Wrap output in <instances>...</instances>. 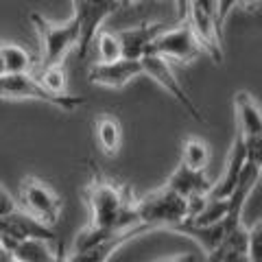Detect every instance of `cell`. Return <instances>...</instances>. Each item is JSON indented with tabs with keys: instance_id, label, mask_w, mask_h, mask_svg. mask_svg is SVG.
Returning a JSON list of instances; mask_svg holds the SVG:
<instances>
[{
	"instance_id": "obj_29",
	"label": "cell",
	"mask_w": 262,
	"mask_h": 262,
	"mask_svg": "<svg viewBox=\"0 0 262 262\" xmlns=\"http://www.w3.org/2000/svg\"><path fill=\"white\" fill-rule=\"evenodd\" d=\"M122 5H134V3H138V0H120Z\"/></svg>"
},
{
	"instance_id": "obj_23",
	"label": "cell",
	"mask_w": 262,
	"mask_h": 262,
	"mask_svg": "<svg viewBox=\"0 0 262 262\" xmlns=\"http://www.w3.org/2000/svg\"><path fill=\"white\" fill-rule=\"evenodd\" d=\"M247 253H249L251 262H262V225H260V221L249 229Z\"/></svg>"
},
{
	"instance_id": "obj_7",
	"label": "cell",
	"mask_w": 262,
	"mask_h": 262,
	"mask_svg": "<svg viewBox=\"0 0 262 262\" xmlns=\"http://www.w3.org/2000/svg\"><path fill=\"white\" fill-rule=\"evenodd\" d=\"M144 55H158L166 61H182V63H190L196 57L201 55L199 44L194 42L190 29L184 22V27L177 29H164L158 37L153 39L146 48Z\"/></svg>"
},
{
	"instance_id": "obj_9",
	"label": "cell",
	"mask_w": 262,
	"mask_h": 262,
	"mask_svg": "<svg viewBox=\"0 0 262 262\" xmlns=\"http://www.w3.org/2000/svg\"><path fill=\"white\" fill-rule=\"evenodd\" d=\"M27 238L55 241V232H53V227L42 225L39 221H35L27 212H20V210L0 216V245L18 243Z\"/></svg>"
},
{
	"instance_id": "obj_22",
	"label": "cell",
	"mask_w": 262,
	"mask_h": 262,
	"mask_svg": "<svg viewBox=\"0 0 262 262\" xmlns=\"http://www.w3.org/2000/svg\"><path fill=\"white\" fill-rule=\"evenodd\" d=\"M48 92L53 94H66V70L63 66H51L42 70V77L37 79Z\"/></svg>"
},
{
	"instance_id": "obj_11",
	"label": "cell",
	"mask_w": 262,
	"mask_h": 262,
	"mask_svg": "<svg viewBox=\"0 0 262 262\" xmlns=\"http://www.w3.org/2000/svg\"><path fill=\"white\" fill-rule=\"evenodd\" d=\"M166 29V24L155 22V24H140L134 29H125L118 31L116 35L120 39V48H122V59H131V61H140L149 44L153 42L160 33Z\"/></svg>"
},
{
	"instance_id": "obj_28",
	"label": "cell",
	"mask_w": 262,
	"mask_h": 262,
	"mask_svg": "<svg viewBox=\"0 0 262 262\" xmlns=\"http://www.w3.org/2000/svg\"><path fill=\"white\" fill-rule=\"evenodd\" d=\"M0 262H13V258H11L3 247H0Z\"/></svg>"
},
{
	"instance_id": "obj_8",
	"label": "cell",
	"mask_w": 262,
	"mask_h": 262,
	"mask_svg": "<svg viewBox=\"0 0 262 262\" xmlns=\"http://www.w3.org/2000/svg\"><path fill=\"white\" fill-rule=\"evenodd\" d=\"M140 66H142V75H149L155 83H158L162 90H166V92L173 96L196 122H203L201 112L196 110V105L190 101V96L186 94V90L182 88V83H179V79L175 77V72L166 59H162L158 55H144L140 59Z\"/></svg>"
},
{
	"instance_id": "obj_5",
	"label": "cell",
	"mask_w": 262,
	"mask_h": 262,
	"mask_svg": "<svg viewBox=\"0 0 262 262\" xmlns=\"http://www.w3.org/2000/svg\"><path fill=\"white\" fill-rule=\"evenodd\" d=\"M20 201L27 214L46 227H53L61 214V199L51 186L37 177H24L20 184Z\"/></svg>"
},
{
	"instance_id": "obj_19",
	"label": "cell",
	"mask_w": 262,
	"mask_h": 262,
	"mask_svg": "<svg viewBox=\"0 0 262 262\" xmlns=\"http://www.w3.org/2000/svg\"><path fill=\"white\" fill-rule=\"evenodd\" d=\"M0 61H3V75H29L31 55L18 44L0 42Z\"/></svg>"
},
{
	"instance_id": "obj_1",
	"label": "cell",
	"mask_w": 262,
	"mask_h": 262,
	"mask_svg": "<svg viewBox=\"0 0 262 262\" xmlns=\"http://www.w3.org/2000/svg\"><path fill=\"white\" fill-rule=\"evenodd\" d=\"M83 196L90 208V223L77 234L70 253L83 251L114 234L127 232L134 227H144L136 221V199L125 184L110 182L105 177H94L83 188Z\"/></svg>"
},
{
	"instance_id": "obj_25",
	"label": "cell",
	"mask_w": 262,
	"mask_h": 262,
	"mask_svg": "<svg viewBox=\"0 0 262 262\" xmlns=\"http://www.w3.org/2000/svg\"><path fill=\"white\" fill-rule=\"evenodd\" d=\"M18 210V206H15V201H13V196L5 190L3 186H0V216H5V214H11V212Z\"/></svg>"
},
{
	"instance_id": "obj_20",
	"label": "cell",
	"mask_w": 262,
	"mask_h": 262,
	"mask_svg": "<svg viewBox=\"0 0 262 262\" xmlns=\"http://www.w3.org/2000/svg\"><path fill=\"white\" fill-rule=\"evenodd\" d=\"M210 162V146L201 138H188L182 146V164L190 170H206Z\"/></svg>"
},
{
	"instance_id": "obj_15",
	"label": "cell",
	"mask_w": 262,
	"mask_h": 262,
	"mask_svg": "<svg viewBox=\"0 0 262 262\" xmlns=\"http://www.w3.org/2000/svg\"><path fill=\"white\" fill-rule=\"evenodd\" d=\"M144 232H149L146 227H134V229H127V232H120V234H114L110 238H105L101 243L92 245V247H88L79 253H70V258H66L63 262H107L112 258V253L116 251L120 245H125L127 241L136 238V236H140Z\"/></svg>"
},
{
	"instance_id": "obj_6",
	"label": "cell",
	"mask_w": 262,
	"mask_h": 262,
	"mask_svg": "<svg viewBox=\"0 0 262 262\" xmlns=\"http://www.w3.org/2000/svg\"><path fill=\"white\" fill-rule=\"evenodd\" d=\"M184 22L188 24L201 53H208L214 63H223V44H221V29L216 24V15L208 11L206 7H201L196 0H190Z\"/></svg>"
},
{
	"instance_id": "obj_24",
	"label": "cell",
	"mask_w": 262,
	"mask_h": 262,
	"mask_svg": "<svg viewBox=\"0 0 262 262\" xmlns=\"http://www.w3.org/2000/svg\"><path fill=\"white\" fill-rule=\"evenodd\" d=\"M234 7H236V0H216V24H219V29L223 27V22L227 20V15Z\"/></svg>"
},
{
	"instance_id": "obj_26",
	"label": "cell",
	"mask_w": 262,
	"mask_h": 262,
	"mask_svg": "<svg viewBox=\"0 0 262 262\" xmlns=\"http://www.w3.org/2000/svg\"><path fill=\"white\" fill-rule=\"evenodd\" d=\"M236 5L241 7L245 11H256L260 7V0H236Z\"/></svg>"
},
{
	"instance_id": "obj_21",
	"label": "cell",
	"mask_w": 262,
	"mask_h": 262,
	"mask_svg": "<svg viewBox=\"0 0 262 262\" xmlns=\"http://www.w3.org/2000/svg\"><path fill=\"white\" fill-rule=\"evenodd\" d=\"M94 42H96V51H98V63H112V61L122 59V48H120V39L116 33L98 31Z\"/></svg>"
},
{
	"instance_id": "obj_13",
	"label": "cell",
	"mask_w": 262,
	"mask_h": 262,
	"mask_svg": "<svg viewBox=\"0 0 262 262\" xmlns=\"http://www.w3.org/2000/svg\"><path fill=\"white\" fill-rule=\"evenodd\" d=\"M166 188H170L173 192H177L182 199L192 201V199H201V196H208L210 192V179L201 173V170H190L186 168L184 164L173 170V175L168 177Z\"/></svg>"
},
{
	"instance_id": "obj_12",
	"label": "cell",
	"mask_w": 262,
	"mask_h": 262,
	"mask_svg": "<svg viewBox=\"0 0 262 262\" xmlns=\"http://www.w3.org/2000/svg\"><path fill=\"white\" fill-rule=\"evenodd\" d=\"M245 164H247V158H245V146H243L241 136L236 134V140L232 144V151H229L225 170H223V175H221L219 182L212 184L210 192H208V199H212V201H223V199H227V196L234 192L236 182H238L241 170H243Z\"/></svg>"
},
{
	"instance_id": "obj_2",
	"label": "cell",
	"mask_w": 262,
	"mask_h": 262,
	"mask_svg": "<svg viewBox=\"0 0 262 262\" xmlns=\"http://www.w3.org/2000/svg\"><path fill=\"white\" fill-rule=\"evenodd\" d=\"M134 212H136V221L146 229L153 227L173 229L188 221V201L164 186L160 190L138 199Z\"/></svg>"
},
{
	"instance_id": "obj_14",
	"label": "cell",
	"mask_w": 262,
	"mask_h": 262,
	"mask_svg": "<svg viewBox=\"0 0 262 262\" xmlns=\"http://www.w3.org/2000/svg\"><path fill=\"white\" fill-rule=\"evenodd\" d=\"M13 262H61L59 253L55 249V241L44 238H27L18 243H7L0 245Z\"/></svg>"
},
{
	"instance_id": "obj_4",
	"label": "cell",
	"mask_w": 262,
	"mask_h": 262,
	"mask_svg": "<svg viewBox=\"0 0 262 262\" xmlns=\"http://www.w3.org/2000/svg\"><path fill=\"white\" fill-rule=\"evenodd\" d=\"M0 98H33V101H44L66 112H72L85 103L83 96L48 92L31 75H0Z\"/></svg>"
},
{
	"instance_id": "obj_30",
	"label": "cell",
	"mask_w": 262,
	"mask_h": 262,
	"mask_svg": "<svg viewBox=\"0 0 262 262\" xmlns=\"http://www.w3.org/2000/svg\"><path fill=\"white\" fill-rule=\"evenodd\" d=\"M0 75H3V61H0Z\"/></svg>"
},
{
	"instance_id": "obj_10",
	"label": "cell",
	"mask_w": 262,
	"mask_h": 262,
	"mask_svg": "<svg viewBox=\"0 0 262 262\" xmlns=\"http://www.w3.org/2000/svg\"><path fill=\"white\" fill-rule=\"evenodd\" d=\"M140 75H142L140 61L118 59L112 63H98V61L92 63L90 66V72H88V79H90V83H94V85L120 90Z\"/></svg>"
},
{
	"instance_id": "obj_27",
	"label": "cell",
	"mask_w": 262,
	"mask_h": 262,
	"mask_svg": "<svg viewBox=\"0 0 262 262\" xmlns=\"http://www.w3.org/2000/svg\"><path fill=\"white\" fill-rule=\"evenodd\" d=\"M166 262H199V260H196L194 253H179V256L170 258V260H166Z\"/></svg>"
},
{
	"instance_id": "obj_17",
	"label": "cell",
	"mask_w": 262,
	"mask_h": 262,
	"mask_svg": "<svg viewBox=\"0 0 262 262\" xmlns=\"http://www.w3.org/2000/svg\"><path fill=\"white\" fill-rule=\"evenodd\" d=\"M247 241H249V229L245 225L236 227L214 251L206 253L208 262H251L247 253Z\"/></svg>"
},
{
	"instance_id": "obj_18",
	"label": "cell",
	"mask_w": 262,
	"mask_h": 262,
	"mask_svg": "<svg viewBox=\"0 0 262 262\" xmlns=\"http://www.w3.org/2000/svg\"><path fill=\"white\" fill-rule=\"evenodd\" d=\"M96 140L101 144L103 153L107 158H114L120 151L122 144V125L116 116L112 114H103L101 118L96 120Z\"/></svg>"
},
{
	"instance_id": "obj_16",
	"label": "cell",
	"mask_w": 262,
	"mask_h": 262,
	"mask_svg": "<svg viewBox=\"0 0 262 262\" xmlns=\"http://www.w3.org/2000/svg\"><path fill=\"white\" fill-rule=\"evenodd\" d=\"M236 122H238V136L243 140L249 138H262V116L260 105L249 92H238L234 96Z\"/></svg>"
},
{
	"instance_id": "obj_3",
	"label": "cell",
	"mask_w": 262,
	"mask_h": 262,
	"mask_svg": "<svg viewBox=\"0 0 262 262\" xmlns=\"http://www.w3.org/2000/svg\"><path fill=\"white\" fill-rule=\"evenodd\" d=\"M31 22L37 31L39 44H42V57H39L42 70L51 68V66H61L68 51L79 46L81 27H79V20L75 15L63 24H53L51 20H46L44 15L31 13Z\"/></svg>"
}]
</instances>
